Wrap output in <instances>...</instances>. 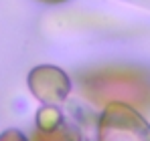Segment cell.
<instances>
[{"label": "cell", "mask_w": 150, "mask_h": 141, "mask_svg": "<svg viewBox=\"0 0 150 141\" xmlns=\"http://www.w3.org/2000/svg\"><path fill=\"white\" fill-rule=\"evenodd\" d=\"M41 2H47V4H59V2H65V0H41Z\"/></svg>", "instance_id": "cell-5"}, {"label": "cell", "mask_w": 150, "mask_h": 141, "mask_svg": "<svg viewBox=\"0 0 150 141\" xmlns=\"http://www.w3.org/2000/svg\"><path fill=\"white\" fill-rule=\"evenodd\" d=\"M83 89L87 99L103 107L112 103H124L142 109L150 105V83L136 70H98L83 79Z\"/></svg>", "instance_id": "cell-1"}, {"label": "cell", "mask_w": 150, "mask_h": 141, "mask_svg": "<svg viewBox=\"0 0 150 141\" xmlns=\"http://www.w3.org/2000/svg\"><path fill=\"white\" fill-rule=\"evenodd\" d=\"M98 137L100 141H150V123L136 107L112 103L103 107Z\"/></svg>", "instance_id": "cell-2"}, {"label": "cell", "mask_w": 150, "mask_h": 141, "mask_svg": "<svg viewBox=\"0 0 150 141\" xmlns=\"http://www.w3.org/2000/svg\"><path fill=\"white\" fill-rule=\"evenodd\" d=\"M0 141H28V139H26L18 129H8V131L0 133Z\"/></svg>", "instance_id": "cell-4"}, {"label": "cell", "mask_w": 150, "mask_h": 141, "mask_svg": "<svg viewBox=\"0 0 150 141\" xmlns=\"http://www.w3.org/2000/svg\"><path fill=\"white\" fill-rule=\"evenodd\" d=\"M28 87L39 101L53 107L67 99V95L71 91V81L61 69L51 67V65H41L30 70Z\"/></svg>", "instance_id": "cell-3"}]
</instances>
